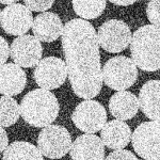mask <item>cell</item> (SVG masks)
Listing matches in <instances>:
<instances>
[{"label":"cell","mask_w":160,"mask_h":160,"mask_svg":"<svg viewBox=\"0 0 160 160\" xmlns=\"http://www.w3.org/2000/svg\"><path fill=\"white\" fill-rule=\"evenodd\" d=\"M62 49L74 93L84 99L96 97L104 80L95 28L86 19L69 20L62 33Z\"/></svg>","instance_id":"obj_1"},{"label":"cell","mask_w":160,"mask_h":160,"mask_svg":"<svg viewBox=\"0 0 160 160\" xmlns=\"http://www.w3.org/2000/svg\"><path fill=\"white\" fill-rule=\"evenodd\" d=\"M20 115L31 126L44 128L55 122L60 106L56 95L46 89H35L22 98Z\"/></svg>","instance_id":"obj_2"},{"label":"cell","mask_w":160,"mask_h":160,"mask_svg":"<svg viewBox=\"0 0 160 160\" xmlns=\"http://www.w3.org/2000/svg\"><path fill=\"white\" fill-rule=\"evenodd\" d=\"M132 61L142 71L160 69V28L145 25L136 30L130 42Z\"/></svg>","instance_id":"obj_3"},{"label":"cell","mask_w":160,"mask_h":160,"mask_svg":"<svg viewBox=\"0 0 160 160\" xmlns=\"http://www.w3.org/2000/svg\"><path fill=\"white\" fill-rule=\"evenodd\" d=\"M138 68L132 59L124 56L111 58L102 68V80L110 89L123 91L136 83Z\"/></svg>","instance_id":"obj_4"},{"label":"cell","mask_w":160,"mask_h":160,"mask_svg":"<svg viewBox=\"0 0 160 160\" xmlns=\"http://www.w3.org/2000/svg\"><path fill=\"white\" fill-rule=\"evenodd\" d=\"M136 154L146 160H160V121L140 124L131 135Z\"/></svg>","instance_id":"obj_5"},{"label":"cell","mask_w":160,"mask_h":160,"mask_svg":"<svg viewBox=\"0 0 160 160\" xmlns=\"http://www.w3.org/2000/svg\"><path fill=\"white\" fill-rule=\"evenodd\" d=\"M72 137L65 127L60 125H48L41 130L38 138V148L44 157L60 159L71 151Z\"/></svg>","instance_id":"obj_6"},{"label":"cell","mask_w":160,"mask_h":160,"mask_svg":"<svg viewBox=\"0 0 160 160\" xmlns=\"http://www.w3.org/2000/svg\"><path fill=\"white\" fill-rule=\"evenodd\" d=\"M97 37L100 47L111 53L125 50L131 42L130 28L123 20L110 19L99 26Z\"/></svg>","instance_id":"obj_7"},{"label":"cell","mask_w":160,"mask_h":160,"mask_svg":"<svg viewBox=\"0 0 160 160\" xmlns=\"http://www.w3.org/2000/svg\"><path fill=\"white\" fill-rule=\"evenodd\" d=\"M72 121L79 130L87 133H95L107 123V112L100 102L86 99L75 108Z\"/></svg>","instance_id":"obj_8"},{"label":"cell","mask_w":160,"mask_h":160,"mask_svg":"<svg viewBox=\"0 0 160 160\" xmlns=\"http://www.w3.org/2000/svg\"><path fill=\"white\" fill-rule=\"evenodd\" d=\"M68 77L66 63L57 57H47L38 63L33 78L40 88L55 90L60 88Z\"/></svg>","instance_id":"obj_9"},{"label":"cell","mask_w":160,"mask_h":160,"mask_svg":"<svg viewBox=\"0 0 160 160\" xmlns=\"http://www.w3.org/2000/svg\"><path fill=\"white\" fill-rule=\"evenodd\" d=\"M43 47L37 37L19 35L11 44L12 60L22 68H32L42 60Z\"/></svg>","instance_id":"obj_10"},{"label":"cell","mask_w":160,"mask_h":160,"mask_svg":"<svg viewBox=\"0 0 160 160\" xmlns=\"http://www.w3.org/2000/svg\"><path fill=\"white\" fill-rule=\"evenodd\" d=\"M0 22L4 32L10 35H24L33 25L31 10L20 3L9 4L0 13Z\"/></svg>","instance_id":"obj_11"},{"label":"cell","mask_w":160,"mask_h":160,"mask_svg":"<svg viewBox=\"0 0 160 160\" xmlns=\"http://www.w3.org/2000/svg\"><path fill=\"white\" fill-rule=\"evenodd\" d=\"M71 158L75 160L105 159V144L94 133L79 136L71 148Z\"/></svg>","instance_id":"obj_12"},{"label":"cell","mask_w":160,"mask_h":160,"mask_svg":"<svg viewBox=\"0 0 160 160\" xmlns=\"http://www.w3.org/2000/svg\"><path fill=\"white\" fill-rule=\"evenodd\" d=\"M64 26L56 13L43 12L33 20L32 32L41 42L51 43L62 37Z\"/></svg>","instance_id":"obj_13"},{"label":"cell","mask_w":160,"mask_h":160,"mask_svg":"<svg viewBox=\"0 0 160 160\" xmlns=\"http://www.w3.org/2000/svg\"><path fill=\"white\" fill-rule=\"evenodd\" d=\"M0 93L2 95L14 96L24 91L27 76L22 66L16 63L2 64L0 68Z\"/></svg>","instance_id":"obj_14"},{"label":"cell","mask_w":160,"mask_h":160,"mask_svg":"<svg viewBox=\"0 0 160 160\" xmlns=\"http://www.w3.org/2000/svg\"><path fill=\"white\" fill-rule=\"evenodd\" d=\"M131 129L124 121L113 120L106 123L100 131V138L108 148L121 149L129 144Z\"/></svg>","instance_id":"obj_15"},{"label":"cell","mask_w":160,"mask_h":160,"mask_svg":"<svg viewBox=\"0 0 160 160\" xmlns=\"http://www.w3.org/2000/svg\"><path fill=\"white\" fill-rule=\"evenodd\" d=\"M139 106L149 120L160 121V80H149L142 86Z\"/></svg>","instance_id":"obj_16"},{"label":"cell","mask_w":160,"mask_h":160,"mask_svg":"<svg viewBox=\"0 0 160 160\" xmlns=\"http://www.w3.org/2000/svg\"><path fill=\"white\" fill-rule=\"evenodd\" d=\"M139 98L129 91H118L109 100L110 113L118 120H130L139 110Z\"/></svg>","instance_id":"obj_17"},{"label":"cell","mask_w":160,"mask_h":160,"mask_svg":"<svg viewBox=\"0 0 160 160\" xmlns=\"http://www.w3.org/2000/svg\"><path fill=\"white\" fill-rule=\"evenodd\" d=\"M43 156L44 155L41 153L38 148L34 146L32 143L25 141L13 142L2 153V159L3 160H42Z\"/></svg>","instance_id":"obj_18"},{"label":"cell","mask_w":160,"mask_h":160,"mask_svg":"<svg viewBox=\"0 0 160 160\" xmlns=\"http://www.w3.org/2000/svg\"><path fill=\"white\" fill-rule=\"evenodd\" d=\"M75 13L82 19H95L106 9V0H72Z\"/></svg>","instance_id":"obj_19"},{"label":"cell","mask_w":160,"mask_h":160,"mask_svg":"<svg viewBox=\"0 0 160 160\" xmlns=\"http://www.w3.org/2000/svg\"><path fill=\"white\" fill-rule=\"evenodd\" d=\"M20 107L17 102L11 96L2 95L0 99V125L2 127H10L18 121Z\"/></svg>","instance_id":"obj_20"},{"label":"cell","mask_w":160,"mask_h":160,"mask_svg":"<svg viewBox=\"0 0 160 160\" xmlns=\"http://www.w3.org/2000/svg\"><path fill=\"white\" fill-rule=\"evenodd\" d=\"M146 15L152 25L160 28V0H149L146 7Z\"/></svg>","instance_id":"obj_21"},{"label":"cell","mask_w":160,"mask_h":160,"mask_svg":"<svg viewBox=\"0 0 160 160\" xmlns=\"http://www.w3.org/2000/svg\"><path fill=\"white\" fill-rule=\"evenodd\" d=\"M24 2L32 12H45L52 7L55 0H24Z\"/></svg>","instance_id":"obj_22"},{"label":"cell","mask_w":160,"mask_h":160,"mask_svg":"<svg viewBox=\"0 0 160 160\" xmlns=\"http://www.w3.org/2000/svg\"><path fill=\"white\" fill-rule=\"evenodd\" d=\"M108 160H118V159H129V160H137V156L132 154L130 151H126V149H114V152L110 153L107 156Z\"/></svg>","instance_id":"obj_23"},{"label":"cell","mask_w":160,"mask_h":160,"mask_svg":"<svg viewBox=\"0 0 160 160\" xmlns=\"http://www.w3.org/2000/svg\"><path fill=\"white\" fill-rule=\"evenodd\" d=\"M1 43H0V48H1V57H0V62L2 64H6V62L9 58V56H11V47H9V44L6 41V38H0Z\"/></svg>","instance_id":"obj_24"},{"label":"cell","mask_w":160,"mask_h":160,"mask_svg":"<svg viewBox=\"0 0 160 160\" xmlns=\"http://www.w3.org/2000/svg\"><path fill=\"white\" fill-rule=\"evenodd\" d=\"M0 133H1V138H0V152L1 154L6 151V148L9 146V139H8L7 131L4 130V127L1 126V129H0Z\"/></svg>","instance_id":"obj_25"},{"label":"cell","mask_w":160,"mask_h":160,"mask_svg":"<svg viewBox=\"0 0 160 160\" xmlns=\"http://www.w3.org/2000/svg\"><path fill=\"white\" fill-rule=\"evenodd\" d=\"M111 3H114L117 6H122V7H126V6H131L135 2H137L138 0H109Z\"/></svg>","instance_id":"obj_26"},{"label":"cell","mask_w":160,"mask_h":160,"mask_svg":"<svg viewBox=\"0 0 160 160\" xmlns=\"http://www.w3.org/2000/svg\"><path fill=\"white\" fill-rule=\"evenodd\" d=\"M16 1H18V0H0V2L2 4H13Z\"/></svg>","instance_id":"obj_27"}]
</instances>
